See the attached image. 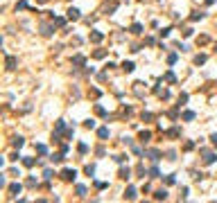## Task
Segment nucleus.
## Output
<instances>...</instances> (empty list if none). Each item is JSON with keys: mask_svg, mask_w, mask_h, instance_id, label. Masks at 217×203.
Segmentation results:
<instances>
[{"mask_svg": "<svg viewBox=\"0 0 217 203\" xmlns=\"http://www.w3.org/2000/svg\"><path fill=\"white\" fill-rule=\"evenodd\" d=\"M75 176H77L75 169H63L61 172V178H66V181H75Z\"/></svg>", "mask_w": 217, "mask_h": 203, "instance_id": "f257e3e1", "label": "nucleus"}, {"mask_svg": "<svg viewBox=\"0 0 217 203\" xmlns=\"http://www.w3.org/2000/svg\"><path fill=\"white\" fill-rule=\"evenodd\" d=\"M68 18H70V20H77V18H79V9H75V7L68 9Z\"/></svg>", "mask_w": 217, "mask_h": 203, "instance_id": "f03ea898", "label": "nucleus"}, {"mask_svg": "<svg viewBox=\"0 0 217 203\" xmlns=\"http://www.w3.org/2000/svg\"><path fill=\"white\" fill-rule=\"evenodd\" d=\"M124 196H127V199H136V190H133V187H127Z\"/></svg>", "mask_w": 217, "mask_h": 203, "instance_id": "7ed1b4c3", "label": "nucleus"}, {"mask_svg": "<svg viewBox=\"0 0 217 203\" xmlns=\"http://www.w3.org/2000/svg\"><path fill=\"white\" fill-rule=\"evenodd\" d=\"M91 41H93V43L102 41V34H100V32H93V34H91Z\"/></svg>", "mask_w": 217, "mask_h": 203, "instance_id": "20e7f679", "label": "nucleus"}, {"mask_svg": "<svg viewBox=\"0 0 217 203\" xmlns=\"http://www.w3.org/2000/svg\"><path fill=\"white\" fill-rule=\"evenodd\" d=\"M14 66H16V59H14V57H7V68L14 70Z\"/></svg>", "mask_w": 217, "mask_h": 203, "instance_id": "39448f33", "label": "nucleus"}, {"mask_svg": "<svg viewBox=\"0 0 217 203\" xmlns=\"http://www.w3.org/2000/svg\"><path fill=\"white\" fill-rule=\"evenodd\" d=\"M165 196H167V192H165V190H158L156 194H154V199H158V201H161V199H165Z\"/></svg>", "mask_w": 217, "mask_h": 203, "instance_id": "423d86ee", "label": "nucleus"}, {"mask_svg": "<svg viewBox=\"0 0 217 203\" xmlns=\"http://www.w3.org/2000/svg\"><path fill=\"white\" fill-rule=\"evenodd\" d=\"M9 192H11V194H18V192H20V185H16V183L9 185Z\"/></svg>", "mask_w": 217, "mask_h": 203, "instance_id": "0eeeda50", "label": "nucleus"}, {"mask_svg": "<svg viewBox=\"0 0 217 203\" xmlns=\"http://www.w3.org/2000/svg\"><path fill=\"white\" fill-rule=\"evenodd\" d=\"M122 68H124L127 72H131V70H133V63H131V61H124V63H122Z\"/></svg>", "mask_w": 217, "mask_h": 203, "instance_id": "6e6552de", "label": "nucleus"}, {"mask_svg": "<svg viewBox=\"0 0 217 203\" xmlns=\"http://www.w3.org/2000/svg\"><path fill=\"white\" fill-rule=\"evenodd\" d=\"M204 162H206V165H210V162H215V156H213V153H206V158H204Z\"/></svg>", "mask_w": 217, "mask_h": 203, "instance_id": "1a4fd4ad", "label": "nucleus"}, {"mask_svg": "<svg viewBox=\"0 0 217 203\" xmlns=\"http://www.w3.org/2000/svg\"><path fill=\"white\" fill-rule=\"evenodd\" d=\"M97 133H100V138H109V129H100Z\"/></svg>", "mask_w": 217, "mask_h": 203, "instance_id": "9d476101", "label": "nucleus"}, {"mask_svg": "<svg viewBox=\"0 0 217 203\" xmlns=\"http://www.w3.org/2000/svg\"><path fill=\"white\" fill-rule=\"evenodd\" d=\"M61 160H63V156H61V153H54V156H52V162H61Z\"/></svg>", "mask_w": 217, "mask_h": 203, "instance_id": "9b49d317", "label": "nucleus"}, {"mask_svg": "<svg viewBox=\"0 0 217 203\" xmlns=\"http://www.w3.org/2000/svg\"><path fill=\"white\" fill-rule=\"evenodd\" d=\"M86 174H88V176H93V174H95V167H93V165H88V167H86Z\"/></svg>", "mask_w": 217, "mask_h": 203, "instance_id": "f8f14e48", "label": "nucleus"}, {"mask_svg": "<svg viewBox=\"0 0 217 203\" xmlns=\"http://www.w3.org/2000/svg\"><path fill=\"white\" fill-rule=\"evenodd\" d=\"M77 192H79V196H86V187L79 185V187H77Z\"/></svg>", "mask_w": 217, "mask_h": 203, "instance_id": "ddd939ff", "label": "nucleus"}, {"mask_svg": "<svg viewBox=\"0 0 217 203\" xmlns=\"http://www.w3.org/2000/svg\"><path fill=\"white\" fill-rule=\"evenodd\" d=\"M183 120H195V113H190V111H188V113H183Z\"/></svg>", "mask_w": 217, "mask_h": 203, "instance_id": "4468645a", "label": "nucleus"}, {"mask_svg": "<svg viewBox=\"0 0 217 203\" xmlns=\"http://www.w3.org/2000/svg\"><path fill=\"white\" fill-rule=\"evenodd\" d=\"M23 142H25L23 138H16V140H14V147H23Z\"/></svg>", "mask_w": 217, "mask_h": 203, "instance_id": "2eb2a0df", "label": "nucleus"}, {"mask_svg": "<svg viewBox=\"0 0 217 203\" xmlns=\"http://www.w3.org/2000/svg\"><path fill=\"white\" fill-rule=\"evenodd\" d=\"M129 174H131L129 169H122V172H120V178H129Z\"/></svg>", "mask_w": 217, "mask_h": 203, "instance_id": "dca6fc26", "label": "nucleus"}, {"mask_svg": "<svg viewBox=\"0 0 217 203\" xmlns=\"http://www.w3.org/2000/svg\"><path fill=\"white\" fill-rule=\"evenodd\" d=\"M140 29H143V27H140V25H138V23H136V25L131 27V32H133V34H140Z\"/></svg>", "mask_w": 217, "mask_h": 203, "instance_id": "f3484780", "label": "nucleus"}, {"mask_svg": "<svg viewBox=\"0 0 217 203\" xmlns=\"http://www.w3.org/2000/svg\"><path fill=\"white\" fill-rule=\"evenodd\" d=\"M147 138H149V131H143V133H140V140H143V142H145Z\"/></svg>", "mask_w": 217, "mask_h": 203, "instance_id": "a211bd4d", "label": "nucleus"}, {"mask_svg": "<svg viewBox=\"0 0 217 203\" xmlns=\"http://www.w3.org/2000/svg\"><path fill=\"white\" fill-rule=\"evenodd\" d=\"M210 140H213V144H217V133H215V135H210Z\"/></svg>", "mask_w": 217, "mask_h": 203, "instance_id": "6ab92c4d", "label": "nucleus"}, {"mask_svg": "<svg viewBox=\"0 0 217 203\" xmlns=\"http://www.w3.org/2000/svg\"><path fill=\"white\" fill-rule=\"evenodd\" d=\"M206 2H208V5H213V2H215V0H206Z\"/></svg>", "mask_w": 217, "mask_h": 203, "instance_id": "aec40b11", "label": "nucleus"}, {"mask_svg": "<svg viewBox=\"0 0 217 203\" xmlns=\"http://www.w3.org/2000/svg\"><path fill=\"white\" fill-rule=\"evenodd\" d=\"M39 2H48V0H39Z\"/></svg>", "mask_w": 217, "mask_h": 203, "instance_id": "412c9836", "label": "nucleus"}]
</instances>
